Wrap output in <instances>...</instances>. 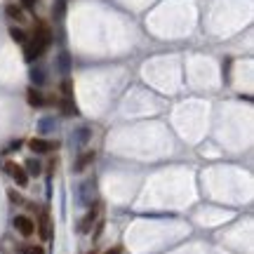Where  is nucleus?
Instances as JSON below:
<instances>
[{
  "mask_svg": "<svg viewBox=\"0 0 254 254\" xmlns=\"http://www.w3.org/2000/svg\"><path fill=\"white\" fill-rule=\"evenodd\" d=\"M7 198H9V202H14V205H24V195H21V193H17L14 189L7 190Z\"/></svg>",
  "mask_w": 254,
  "mask_h": 254,
  "instance_id": "f3484780",
  "label": "nucleus"
},
{
  "mask_svg": "<svg viewBox=\"0 0 254 254\" xmlns=\"http://www.w3.org/2000/svg\"><path fill=\"white\" fill-rule=\"evenodd\" d=\"M50 43H52V31H50V26L43 24V21H38V26L33 28V36L24 43V59H26V62H36L38 57H43V52L50 47Z\"/></svg>",
  "mask_w": 254,
  "mask_h": 254,
  "instance_id": "f257e3e1",
  "label": "nucleus"
},
{
  "mask_svg": "<svg viewBox=\"0 0 254 254\" xmlns=\"http://www.w3.org/2000/svg\"><path fill=\"white\" fill-rule=\"evenodd\" d=\"M87 254H97V252H87Z\"/></svg>",
  "mask_w": 254,
  "mask_h": 254,
  "instance_id": "4be33fe9",
  "label": "nucleus"
},
{
  "mask_svg": "<svg viewBox=\"0 0 254 254\" xmlns=\"http://www.w3.org/2000/svg\"><path fill=\"white\" fill-rule=\"evenodd\" d=\"M28 75H31V82H33V85H36V87H43V85H45V71H43V68H31V73H28Z\"/></svg>",
  "mask_w": 254,
  "mask_h": 254,
  "instance_id": "ddd939ff",
  "label": "nucleus"
},
{
  "mask_svg": "<svg viewBox=\"0 0 254 254\" xmlns=\"http://www.w3.org/2000/svg\"><path fill=\"white\" fill-rule=\"evenodd\" d=\"M104 254H123V247H111V250H106Z\"/></svg>",
  "mask_w": 254,
  "mask_h": 254,
  "instance_id": "412c9836",
  "label": "nucleus"
},
{
  "mask_svg": "<svg viewBox=\"0 0 254 254\" xmlns=\"http://www.w3.org/2000/svg\"><path fill=\"white\" fill-rule=\"evenodd\" d=\"M12 226L17 228L24 238H31L33 233H36V221H33V219H28L26 214H17V217L12 219Z\"/></svg>",
  "mask_w": 254,
  "mask_h": 254,
  "instance_id": "7ed1b4c3",
  "label": "nucleus"
},
{
  "mask_svg": "<svg viewBox=\"0 0 254 254\" xmlns=\"http://www.w3.org/2000/svg\"><path fill=\"white\" fill-rule=\"evenodd\" d=\"M99 212H101V207H99V205H94V207H92L90 212L82 217L78 231H80V233H90V231H92V224H94V221H97V217H99Z\"/></svg>",
  "mask_w": 254,
  "mask_h": 254,
  "instance_id": "423d86ee",
  "label": "nucleus"
},
{
  "mask_svg": "<svg viewBox=\"0 0 254 254\" xmlns=\"http://www.w3.org/2000/svg\"><path fill=\"white\" fill-rule=\"evenodd\" d=\"M9 38H12L14 43H19V45H24V43L28 40V33L19 26H9Z\"/></svg>",
  "mask_w": 254,
  "mask_h": 254,
  "instance_id": "9b49d317",
  "label": "nucleus"
},
{
  "mask_svg": "<svg viewBox=\"0 0 254 254\" xmlns=\"http://www.w3.org/2000/svg\"><path fill=\"white\" fill-rule=\"evenodd\" d=\"M21 254H45V250L40 245H26V247H21Z\"/></svg>",
  "mask_w": 254,
  "mask_h": 254,
  "instance_id": "a211bd4d",
  "label": "nucleus"
},
{
  "mask_svg": "<svg viewBox=\"0 0 254 254\" xmlns=\"http://www.w3.org/2000/svg\"><path fill=\"white\" fill-rule=\"evenodd\" d=\"M57 127V123H55V118H43L40 120V132H52V129H55Z\"/></svg>",
  "mask_w": 254,
  "mask_h": 254,
  "instance_id": "dca6fc26",
  "label": "nucleus"
},
{
  "mask_svg": "<svg viewBox=\"0 0 254 254\" xmlns=\"http://www.w3.org/2000/svg\"><path fill=\"white\" fill-rule=\"evenodd\" d=\"M28 148H31L36 155L38 153H52V151L59 148V144H57V141H50V139H36V136H33V139L28 141Z\"/></svg>",
  "mask_w": 254,
  "mask_h": 254,
  "instance_id": "20e7f679",
  "label": "nucleus"
},
{
  "mask_svg": "<svg viewBox=\"0 0 254 254\" xmlns=\"http://www.w3.org/2000/svg\"><path fill=\"white\" fill-rule=\"evenodd\" d=\"M94 160V151H87V153H82L78 160H75V165H73V172H82L87 165Z\"/></svg>",
  "mask_w": 254,
  "mask_h": 254,
  "instance_id": "9d476101",
  "label": "nucleus"
},
{
  "mask_svg": "<svg viewBox=\"0 0 254 254\" xmlns=\"http://www.w3.org/2000/svg\"><path fill=\"white\" fill-rule=\"evenodd\" d=\"M38 233L43 240H52V221H50V212L40 209V217H38Z\"/></svg>",
  "mask_w": 254,
  "mask_h": 254,
  "instance_id": "39448f33",
  "label": "nucleus"
},
{
  "mask_svg": "<svg viewBox=\"0 0 254 254\" xmlns=\"http://www.w3.org/2000/svg\"><path fill=\"white\" fill-rule=\"evenodd\" d=\"M62 92H64V97H71V80L62 82Z\"/></svg>",
  "mask_w": 254,
  "mask_h": 254,
  "instance_id": "6ab92c4d",
  "label": "nucleus"
},
{
  "mask_svg": "<svg viewBox=\"0 0 254 254\" xmlns=\"http://www.w3.org/2000/svg\"><path fill=\"white\" fill-rule=\"evenodd\" d=\"M24 170H26L28 177H31V174H33V177H38V174L43 172V165H40V160H36V158H28V160H26V167H24Z\"/></svg>",
  "mask_w": 254,
  "mask_h": 254,
  "instance_id": "f8f14e48",
  "label": "nucleus"
},
{
  "mask_svg": "<svg viewBox=\"0 0 254 254\" xmlns=\"http://www.w3.org/2000/svg\"><path fill=\"white\" fill-rule=\"evenodd\" d=\"M57 62H59V64H57V66H59V71H62V73H68V68H71V62H68V55H66V52H62Z\"/></svg>",
  "mask_w": 254,
  "mask_h": 254,
  "instance_id": "2eb2a0df",
  "label": "nucleus"
},
{
  "mask_svg": "<svg viewBox=\"0 0 254 254\" xmlns=\"http://www.w3.org/2000/svg\"><path fill=\"white\" fill-rule=\"evenodd\" d=\"M26 101H28V106H33V109H43L47 104V99L43 97V92L38 90V87H28L26 90Z\"/></svg>",
  "mask_w": 254,
  "mask_h": 254,
  "instance_id": "0eeeda50",
  "label": "nucleus"
},
{
  "mask_svg": "<svg viewBox=\"0 0 254 254\" xmlns=\"http://www.w3.org/2000/svg\"><path fill=\"white\" fill-rule=\"evenodd\" d=\"M2 170L14 179V184H17L19 189H26L28 186V174H26V170H24L21 165L12 163V160H5V163H2Z\"/></svg>",
  "mask_w": 254,
  "mask_h": 254,
  "instance_id": "f03ea898",
  "label": "nucleus"
},
{
  "mask_svg": "<svg viewBox=\"0 0 254 254\" xmlns=\"http://www.w3.org/2000/svg\"><path fill=\"white\" fill-rule=\"evenodd\" d=\"M38 5V0H21V7L24 9H33Z\"/></svg>",
  "mask_w": 254,
  "mask_h": 254,
  "instance_id": "aec40b11",
  "label": "nucleus"
},
{
  "mask_svg": "<svg viewBox=\"0 0 254 254\" xmlns=\"http://www.w3.org/2000/svg\"><path fill=\"white\" fill-rule=\"evenodd\" d=\"M5 14H7L12 21H19V24L26 21V17H24V7H21V5H12V2H9L7 7H5Z\"/></svg>",
  "mask_w": 254,
  "mask_h": 254,
  "instance_id": "6e6552de",
  "label": "nucleus"
},
{
  "mask_svg": "<svg viewBox=\"0 0 254 254\" xmlns=\"http://www.w3.org/2000/svg\"><path fill=\"white\" fill-rule=\"evenodd\" d=\"M62 111L66 113V116H71V113H78V111H75V104H73L71 97H64V99H62Z\"/></svg>",
  "mask_w": 254,
  "mask_h": 254,
  "instance_id": "4468645a",
  "label": "nucleus"
},
{
  "mask_svg": "<svg viewBox=\"0 0 254 254\" xmlns=\"http://www.w3.org/2000/svg\"><path fill=\"white\" fill-rule=\"evenodd\" d=\"M92 198H94V182L87 179V182L80 186V202L87 205V202H92Z\"/></svg>",
  "mask_w": 254,
  "mask_h": 254,
  "instance_id": "1a4fd4ad",
  "label": "nucleus"
}]
</instances>
